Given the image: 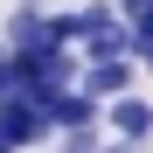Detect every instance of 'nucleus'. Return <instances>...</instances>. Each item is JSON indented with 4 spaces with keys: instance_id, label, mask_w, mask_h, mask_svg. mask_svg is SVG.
Returning a JSON list of instances; mask_svg holds the SVG:
<instances>
[{
    "instance_id": "obj_2",
    "label": "nucleus",
    "mask_w": 153,
    "mask_h": 153,
    "mask_svg": "<svg viewBox=\"0 0 153 153\" xmlns=\"http://www.w3.org/2000/svg\"><path fill=\"white\" fill-rule=\"evenodd\" d=\"M0 132H7L21 153H28L42 132H56V125H49V111L35 105V97H21V91H14V97H0Z\"/></svg>"
},
{
    "instance_id": "obj_6",
    "label": "nucleus",
    "mask_w": 153,
    "mask_h": 153,
    "mask_svg": "<svg viewBox=\"0 0 153 153\" xmlns=\"http://www.w3.org/2000/svg\"><path fill=\"white\" fill-rule=\"evenodd\" d=\"M91 97H125L132 91V56H105V63H84V76H76Z\"/></svg>"
},
{
    "instance_id": "obj_1",
    "label": "nucleus",
    "mask_w": 153,
    "mask_h": 153,
    "mask_svg": "<svg viewBox=\"0 0 153 153\" xmlns=\"http://www.w3.org/2000/svg\"><path fill=\"white\" fill-rule=\"evenodd\" d=\"M76 49H84V63L132 56V21L118 7H76Z\"/></svg>"
},
{
    "instance_id": "obj_11",
    "label": "nucleus",
    "mask_w": 153,
    "mask_h": 153,
    "mask_svg": "<svg viewBox=\"0 0 153 153\" xmlns=\"http://www.w3.org/2000/svg\"><path fill=\"white\" fill-rule=\"evenodd\" d=\"M132 63H139V70H153V42H139V49H132Z\"/></svg>"
},
{
    "instance_id": "obj_3",
    "label": "nucleus",
    "mask_w": 153,
    "mask_h": 153,
    "mask_svg": "<svg viewBox=\"0 0 153 153\" xmlns=\"http://www.w3.org/2000/svg\"><path fill=\"white\" fill-rule=\"evenodd\" d=\"M97 118H105V97H91L84 84H70V91L49 97V125H56V132H91Z\"/></svg>"
},
{
    "instance_id": "obj_10",
    "label": "nucleus",
    "mask_w": 153,
    "mask_h": 153,
    "mask_svg": "<svg viewBox=\"0 0 153 153\" xmlns=\"http://www.w3.org/2000/svg\"><path fill=\"white\" fill-rule=\"evenodd\" d=\"M97 153H139L132 139H97Z\"/></svg>"
},
{
    "instance_id": "obj_8",
    "label": "nucleus",
    "mask_w": 153,
    "mask_h": 153,
    "mask_svg": "<svg viewBox=\"0 0 153 153\" xmlns=\"http://www.w3.org/2000/svg\"><path fill=\"white\" fill-rule=\"evenodd\" d=\"M139 42H153V7H146V14H132V49H139Z\"/></svg>"
},
{
    "instance_id": "obj_9",
    "label": "nucleus",
    "mask_w": 153,
    "mask_h": 153,
    "mask_svg": "<svg viewBox=\"0 0 153 153\" xmlns=\"http://www.w3.org/2000/svg\"><path fill=\"white\" fill-rule=\"evenodd\" d=\"M111 7H118L125 21H132V14H146V7H153V0H111Z\"/></svg>"
},
{
    "instance_id": "obj_7",
    "label": "nucleus",
    "mask_w": 153,
    "mask_h": 153,
    "mask_svg": "<svg viewBox=\"0 0 153 153\" xmlns=\"http://www.w3.org/2000/svg\"><path fill=\"white\" fill-rule=\"evenodd\" d=\"M0 97H14V49H0Z\"/></svg>"
},
{
    "instance_id": "obj_5",
    "label": "nucleus",
    "mask_w": 153,
    "mask_h": 153,
    "mask_svg": "<svg viewBox=\"0 0 153 153\" xmlns=\"http://www.w3.org/2000/svg\"><path fill=\"white\" fill-rule=\"evenodd\" d=\"M7 49H14V56H28V49H56V42H49V14H42V0H21V7L7 14Z\"/></svg>"
},
{
    "instance_id": "obj_4",
    "label": "nucleus",
    "mask_w": 153,
    "mask_h": 153,
    "mask_svg": "<svg viewBox=\"0 0 153 153\" xmlns=\"http://www.w3.org/2000/svg\"><path fill=\"white\" fill-rule=\"evenodd\" d=\"M105 125H111V139L146 146L153 139V105H146V97H105Z\"/></svg>"
},
{
    "instance_id": "obj_12",
    "label": "nucleus",
    "mask_w": 153,
    "mask_h": 153,
    "mask_svg": "<svg viewBox=\"0 0 153 153\" xmlns=\"http://www.w3.org/2000/svg\"><path fill=\"white\" fill-rule=\"evenodd\" d=\"M0 153H21V146H14V139H7V132H0Z\"/></svg>"
}]
</instances>
